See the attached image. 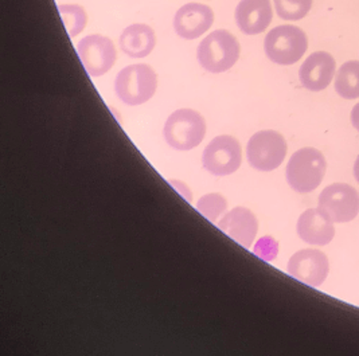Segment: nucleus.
<instances>
[{
	"label": "nucleus",
	"instance_id": "nucleus-13",
	"mask_svg": "<svg viewBox=\"0 0 359 356\" xmlns=\"http://www.w3.org/2000/svg\"><path fill=\"white\" fill-rule=\"evenodd\" d=\"M218 227L233 241L250 249L259 231V221L249 209L236 207L218 222Z\"/></svg>",
	"mask_w": 359,
	"mask_h": 356
},
{
	"label": "nucleus",
	"instance_id": "nucleus-11",
	"mask_svg": "<svg viewBox=\"0 0 359 356\" xmlns=\"http://www.w3.org/2000/svg\"><path fill=\"white\" fill-rule=\"evenodd\" d=\"M214 13L209 6L189 3L180 7L174 19V29L183 39H196L212 26Z\"/></svg>",
	"mask_w": 359,
	"mask_h": 356
},
{
	"label": "nucleus",
	"instance_id": "nucleus-18",
	"mask_svg": "<svg viewBox=\"0 0 359 356\" xmlns=\"http://www.w3.org/2000/svg\"><path fill=\"white\" fill-rule=\"evenodd\" d=\"M58 11H60V15L62 18L66 32H67L70 38H74L79 34L82 33V30L86 26L88 18H86V13H85V10L82 8L81 6L60 4Z\"/></svg>",
	"mask_w": 359,
	"mask_h": 356
},
{
	"label": "nucleus",
	"instance_id": "nucleus-16",
	"mask_svg": "<svg viewBox=\"0 0 359 356\" xmlns=\"http://www.w3.org/2000/svg\"><path fill=\"white\" fill-rule=\"evenodd\" d=\"M156 45L154 30L142 23L128 26L120 36V49L132 58H144Z\"/></svg>",
	"mask_w": 359,
	"mask_h": 356
},
{
	"label": "nucleus",
	"instance_id": "nucleus-6",
	"mask_svg": "<svg viewBox=\"0 0 359 356\" xmlns=\"http://www.w3.org/2000/svg\"><path fill=\"white\" fill-rule=\"evenodd\" d=\"M287 149V142L281 133L272 130H260L249 139L246 156L255 170L269 172L283 164Z\"/></svg>",
	"mask_w": 359,
	"mask_h": 356
},
{
	"label": "nucleus",
	"instance_id": "nucleus-21",
	"mask_svg": "<svg viewBox=\"0 0 359 356\" xmlns=\"http://www.w3.org/2000/svg\"><path fill=\"white\" fill-rule=\"evenodd\" d=\"M168 183L171 186H174L187 202H191V191H190V189L183 182H180V180H168Z\"/></svg>",
	"mask_w": 359,
	"mask_h": 356
},
{
	"label": "nucleus",
	"instance_id": "nucleus-23",
	"mask_svg": "<svg viewBox=\"0 0 359 356\" xmlns=\"http://www.w3.org/2000/svg\"><path fill=\"white\" fill-rule=\"evenodd\" d=\"M354 177H355L357 182L359 183V156L357 158L355 163H354Z\"/></svg>",
	"mask_w": 359,
	"mask_h": 356
},
{
	"label": "nucleus",
	"instance_id": "nucleus-4",
	"mask_svg": "<svg viewBox=\"0 0 359 356\" xmlns=\"http://www.w3.org/2000/svg\"><path fill=\"white\" fill-rule=\"evenodd\" d=\"M240 51V43L233 34L226 30H215L199 43L196 57L205 70L217 74L236 65Z\"/></svg>",
	"mask_w": 359,
	"mask_h": 356
},
{
	"label": "nucleus",
	"instance_id": "nucleus-10",
	"mask_svg": "<svg viewBox=\"0 0 359 356\" xmlns=\"http://www.w3.org/2000/svg\"><path fill=\"white\" fill-rule=\"evenodd\" d=\"M287 271L294 280L316 288L326 281L330 263L323 252L316 249H303L290 259Z\"/></svg>",
	"mask_w": 359,
	"mask_h": 356
},
{
	"label": "nucleus",
	"instance_id": "nucleus-22",
	"mask_svg": "<svg viewBox=\"0 0 359 356\" xmlns=\"http://www.w3.org/2000/svg\"><path fill=\"white\" fill-rule=\"evenodd\" d=\"M351 124L359 132V102L351 111Z\"/></svg>",
	"mask_w": 359,
	"mask_h": 356
},
{
	"label": "nucleus",
	"instance_id": "nucleus-12",
	"mask_svg": "<svg viewBox=\"0 0 359 356\" xmlns=\"http://www.w3.org/2000/svg\"><path fill=\"white\" fill-rule=\"evenodd\" d=\"M335 76V60L326 51L312 53L299 70L302 85L311 92L325 90Z\"/></svg>",
	"mask_w": 359,
	"mask_h": 356
},
{
	"label": "nucleus",
	"instance_id": "nucleus-5",
	"mask_svg": "<svg viewBox=\"0 0 359 356\" xmlns=\"http://www.w3.org/2000/svg\"><path fill=\"white\" fill-rule=\"evenodd\" d=\"M167 144L178 151L199 146L206 135L205 118L196 111L184 108L170 114L163 128Z\"/></svg>",
	"mask_w": 359,
	"mask_h": 356
},
{
	"label": "nucleus",
	"instance_id": "nucleus-8",
	"mask_svg": "<svg viewBox=\"0 0 359 356\" xmlns=\"http://www.w3.org/2000/svg\"><path fill=\"white\" fill-rule=\"evenodd\" d=\"M318 209L323 211L334 224L350 222L358 215V191L346 183L330 184L319 195Z\"/></svg>",
	"mask_w": 359,
	"mask_h": 356
},
{
	"label": "nucleus",
	"instance_id": "nucleus-17",
	"mask_svg": "<svg viewBox=\"0 0 359 356\" xmlns=\"http://www.w3.org/2000/svg\"><path fill=\"white\" fill-rule=\"evenodd\" d=\"M335 90L346 100L359 98V61H348L339 67Z\"/></svg>",
	"mask_w": 359,
	"mask_h": 356
},
{
	"label": "nucleus",
	"instance_id": "nucleus-2",
	"mask_svg": "<svg viewBox=\"0 0 359 356\" xmlns=\"http://www.w3.org/2000/svg\"><path fill=\"white\" fill-rule=\"evenodd\" d=\"M158 88V76L151 66L137 64L118 71L114 81L117 97L130 107H137L154 97Z\"/></svg>",
	"mask_w": 359,
	"mask_h": 356
},
{
	"label": "nucleus",
	"instance_id": "nucleus-3",
	"mask_svg": "<svg viewBox=\"0 0 359 356\" xmlns=\"http://www.w3.org/2000/svg\"><path fill=\"white\" fill-rule=\"evenodd\" d=\"M264 49L272 62L283 66L294 65L309 49V38L300 27L283 25L266 34Z\"/></svg>",
	"mask_w": 359,
	"mask_h": 356
},
{
	"label": "nucleus",
	"instance_id": "nucleus-7",
	"mask_svg": "<svg viewBox=\"0 0 359 356\" xmlns=\"http://www.w3.org/2000/svg\"><path fill=\"white\" fill-rule=\"evenodd\" d=\"M243 162V149L238 140L229 135L214 137L202 155V165L214 177L234 174Z\"/></svg>",
	"mask_w": 359,
	"mask_h": 356
},
{
	"label": "nucleus",
	"instance_id": "nucleus-15",
	"mask_svg": "<svg viewBox=\"0 0 359 356\" xmlns=\"http://www.w3.org/2000/svg\"><path fill=\"white\" fill-rule=\"evenodd\" d=\"M297 234L304 242L326 246L335 237L334 222L319 209L304 211L297 221Z\"/></svg>",
	"mask_w": 359,
	"mask_h": 356
},
{
	"label": "nucleus",
	"instance_id": "nucleus-1",
	"mask_svg": "<svg viewBox=\"0 0 359 356\" xmlns=\"http://www.w3.org/2000/svg\"><path fill=\"white\" fill-rule=\"evenodd\" d=\"M327 163L323 153L316 148L296 151L287 164L285 177L291 189L300 194L316 190L326 175Z\"/></svg>",
	"mask_w": 359,
	"mask_h": 356
},
{
	"label": "nucleus",
	"instance_id": "nucleus-14",
	"mask_svg": "<svg viewBox=\"0 0 359 356\" xmlns=\"http://www.w3.org/2000/svg\"><path fill=\"white\" fill-rule=\"evenodd\" d=\"M273 18L271 0H241L236 8V22L246 35H257L268 29Z\"/></svg>",
	"mask_w": 359,
	"mask_h": 356
},
{
	"label": "nucleus",
	"instance_id": "nucleus-9",
	"mask_svg": "<svg viewBox=\"0 0 359 356\" xmlns=\"http://www.w3.org/2000/svg\"><path fill=\"white\" fill-rule=\"evenodd\" d=\"M77 51L83 69L90 77H101L108 73L117 58L114 42L98 34L82 38Z\"/></svg>",
	"mask_w": 359,
	"mask_h": 356
},
{
	"label": "nucleus",
	"instance_id": "nucleus-19",
	"mask_svg": "<svg viewBox=\"0 0 359 356\" xmlns=\"http://www.w3.org/2000/svg\"><path fill=\"white\" fill-rule=\"evenodd\" d=\"M278 17L284 20H300L310 13L312 0H273Z\"/></svg>",
	"mask_w": 359,
	"mask_h": 356
},
{
	"label": "nucleus",
	"instance_id": "nucleus-20",
	"mask_svg": "<svg viewBox=\"0 0 359 356\" xmlns=\"http://www.w3.org/2000/svg\"><path fill=\"white\" fill-rule=\"evenodd\" d=\"M226 209H228L226 199L217 193L203 195L196 203V210L199 211L205 218H208L210 222H215L226 211Z\"/></svg>",
	"mask_w": 359,
	"mask_h": 356
}]
</instances>
